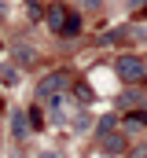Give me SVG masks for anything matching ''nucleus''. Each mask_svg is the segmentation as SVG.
<instances>
[{
	"label": "nucleus",
	"instance_id": "nucleus-4",
	"mask_svg": "<svg viewBox=\"0 0 147 158\" xmlns=\"http://www.w3.org/2000/svg\"><path fill=\"white\" fill-rule=\"evenodd\" d=\"M63 37H74V33H81V15L77 11H66V22H63V30H59Z\"/></svg>",
	"mask_w": 147,
	"mask_h": 158
},
{
	"label": "nucleus",
	"instance_id": "nucleus-8",
	"mask_svg": "<svg viewBox=\"0 0 147 158\" xmlns=\"http://www.w3.org/2000/svg\"><path fill=\"white\" fill-rule=\"evenodd\" d=\"M40 158H59V155H55V151H44V155H40Z\"/></svg>",
	"mask_w": 147,
	"mask_h": 158
},
{
	"label": "nucleus",
	"instance_id": "nucleus-5",
	"mask_svg": "<svg viewBox=\"0 0 147 158\" xmlns=\"http://www.w3.org/2000/svg\"><path fill=\"white\" fill-rule=\"evenodd\" d=\"M103 147H107V151H114V155H121V151H125V140H121V136H118V132H103Z\"/></svg>",
	"mask_w": 147,
	"mask_h": 158
},
{
	"label": "nucleus",
	"instance_id": "nucleus-7",
	"mask_svg": "<svg viewBox=\"0 0 147 158\" xmlns=\"http://www.w3.org/2000/svg\"><path fill=\"white\" fill-rule=\"evenodd\" d=\"M125 125H129V129H144V125H147V114H144V110H132V114L125 118Z\"/></svg>",
	"mask_w": 147,
	"mask_h": 158
},
{
	"label": "nucleus",
	"instance_id": "nucleus-1",
	"mask_svg": "<svg viewBox=\"0 0 147 158\" xmlns=\"http://www.w3.org/2000/svg\"><path fill=\"white\" fill-rule=\"evenodd\" d=\"M114 70H118V77L125 81V85H140V81L147 77V66H144L140 55H118Z\"/></svg>",
	"mask_w": 147,
	"mask_h": 158
},
{
	"label": "nucleus",
	"instance_id": "nucleus-9",
	"mask_svg": "<svg viewBox=\"0 0 147 158\" xmlns=\"http://www.w3.org/2000/svg\"><path fill=\"white\" fill-rule=\"evenodd\" d=\"M0 52H4V40H0Z\"/></svg>",
	"mask_w": 147,
	"mask_h": 158
},
{
	"label": "nucleus",
	"instance_id": "nucleus-3",
	"mask_svg": "<svg viewBox=\"0 0 147 158\" xmlns=\"http://www.w3.org/2000/svg\"><path fill=\"white\" fill-rule=\"evenodd\" d=\"M63 22H66V7H63V4H55V7H48V26H52L55 33L63 30Z\"/></svg>",
	"mask_w": 147,
	"mask_h": 158
},
{
	"label": "nucleus",
	"instance_id": "nucleus-2",
	"mask_svg": "<svg viewBox=\"0 0 147 158\" xmlns=\"http://www.w3.org/2000/svg\"><path fill=\"white\" fill-rule=\"evenodd\" d=\"M66 81H70V77H66L63 70H59V74H48V77L37 85V96H40V99H48V96H59V92L66 88Z\"/></svg>",
	"mask_w": 147,
	"mask_h": 158
},
{
	"label": "nucleus",
	"instance_id": "nucleus-6",
	"mask_svg": "<svg viewBox=\"0 0 147 158\" xmlns=\"http://www.w3.org/2000/svg\"><path fill=\"white\" fill-rule=\"evenodd\" d=\"M26 125H30V118H26V114H22V110H19V114H15V118H11V132H15V136H19V140H22V136H26Z\"/></svg>",
	"mask_w": 147,
	"mask_h": 158
}]
</instances>
